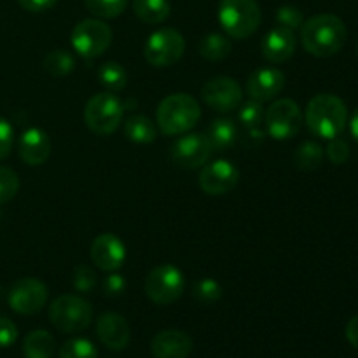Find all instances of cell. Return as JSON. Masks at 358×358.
<instances>
[{"label":"cell","instance_id":"cell-42","mask_svg":"<svg viewBox=\"0 0 358 358\" xmlns=\"http://www.w3.org/2000/svg\"><path fill=\"white\" fill-rule=\"evenodd\" d=\"M350 131H352V136L358 143V108L353 112V117H352V121H350Z\"/></svg>","mask_w":358,"mask_h":358},{"label":"cell","instance_id":"cell-36","mask_svg":"<svg viewBox=\"0 0 358 358\" xmlns=\"http://www.w3.org/2000/svg\"><path fill=\"white\" fill-rule=\"evenodd\" d=\"M325 152H327V157L334 164H345L350 157V147L345 140L336 136V138L331 140Z\"/></svg>","mask_w":358,"mask_h":358},{"label":"cell","instance_id":"cell-37","mask_svg":"<svg viewBox=\"0 0 358 358\" xmlns=\"http://www.w3.org/2000/svg\"><path fill=\"white\" fill-rule=\"evenodd\" d=\"M14 143V129L7 119L0 117V159H6L10 154Z\"/></svg>","mask_w":358,"mask_h":358},{"label":"cell","instance_id":"cell-10","mask_svg":"<svg viewBox=\"0 0 358 358\" xmlns=\"http://www.w3.org/2000/svg\"><path fill=\"white\" fill-rule=\"evenodd\" d=\"M303 110L290 98H280L266 110L264 122L268 135L275 140H290L303 128Z\"/></svg>","mask_w":358,"mask_h":358},{"label":"cell","instance_id":"cell-33","mask_svg":"<svg viewBox=\"0 0 358 358\" xmlns=\"http://www.w3.org/2000/svg\"><path fill=\"white\" fill-rule=\"evenodd\" d=\"M20 191V177L14 170L0 166V205L10 201Z\"/></svg>","mask_w":358,"mask_h":358},{"label":"cell","instance_id":"cell-28","mask_svg":"<svg viewBox=\"0 0 358 358\" xmlns=\"http://www.w3.org/2000/svg\"><path fill=\"white\" fill-rule=\"evenodd\" d=\"M98 80H100L101 86L107 87L110 93H117V91L126 87L128 73H126L124 66L119 65V63L107 62L100 66V70H98Z\"/></svg>","mask_w":358,"mask_h":358},{"label":"cell","instance_id":"cell-3","mask_svg":"<svg viewBox=\"0 0 358 358\" xmlns=\"http://www.w3.org/2000/svg\"><path fill=\"white\" fill-rule=\"evenodd\" d=\"M201 119V107L187 93H173L161 100L156 110V122L168 136L189 133Z\"/></svg>","mask_w":358,"mask_h":358},{"label":"cell","instance_id":"cell-35","mask_svg":"<svg viewBox=\"0 0 358 358\" xmlns=\"http://www.w3.org/2000/svg\"><path fill=\"white\" fill-rule=\"evenodd\" d=\"M73 289L80 294H90L96 287V273L91 266L80 264L73 271Z\"/></svg>","mask_w":358,"mask_h":358},{"label":"cell","instance_id":"cell-13","mask_svg":"<svg viewBox=\"0 0 358 358\" xmlns=\"http://www.w3.org/2000/svg\"><path fill=\"white\" fill-rule=\"evenodd\" d=\"M201 96L210 108L219 112L236 110L243 100V90L231 77H213L203 86Z\"/></svg>","mask_w":358,"mask_h":358},{"label":"cell","instance_id":"cell-26","mask_svg":"<svg viewBox=\"0 0 358 358\" xmlns=\"http://www.w3.org/2000/svg\"><path fill=\"white\" fill-rule=\"evenodd\" d=\"M324 161V149L317 142H303L292 156V163L301 171H315Z\"/></svg>","mask_w":358,"mask_h":358},{"label":"cell","instance_id":"cell-20","mask_svg":"<svg viewBox=\"0 0 358 358\" xmlns=\"http://www.w3.org/2000/svg\"><path fill=\"white\" fill-rule=\"evenodd\" d=\"M150 352L154 358H187L192 352V339L185 332L170 329L154 336Z\"/></svg>","mask_w":358,"mask_h":358},{"label":"cell","instance_id":"cell-6","mask_svg":"<svg viewBox=\"0 0 358 358\" xmlns=\"http://www.w3.org/2000/svg\"><path fill=\"white\" fill-rule=\"evenodd\" d=\"M124 105L110 91H103L90 98L84 108L86 126L96 135H112L121 126Z\"/></svg>","mask_w":358,"mask_h":358},{"label":"cell","instance_id":"cell-22","mask_svg":"<svg viewBox=\"0 0 358 358\" xmlns=\"http://www.w3.org/2000/svg\"><path fill=\"white\" fill-rule=\"evenodd\" d=\"M133 10L136 17L147 24H159L171 14L168 0H133Z\"/></svg>","mask_w":358,"mask_h":358},{"label":"cell","instance_id":"cell-23","mask_svg":"<svg viewBox=\"0 0 358 358\" xmlns=\"http://www.w3.org/2000/svg\"><path fill=\"white\" fill-rule=\"evenodd\" d=\"M56 341L48 331H31L23 341L24 358H52Z\"/></svg>","mask_w":358,"mask_h":358},{"label":"cell","instance_id":"cell-11","mask_svg":"<svg viewBox=\"0 0 358 358\" xmlns=\"http://www.w3.org/2000/svg\"><path fill=\"white\" fill-rule=\"evenodd\" d=\"M171 161L184 170H196L206 164L213 154L208 138L203 133H184L171 145Z\"/></svg>","mask_w":358,"mask_h":358},{"label":"cell","instance_id":"cell-2","mask_svg":"<svg viewBox=\"0 0 358 358\" xmlns=\"http://www.w3.org/2000/svg\"><path fill=\"white\" fill-rule=\"evenodd\" d=\"M306 124L313 135L332 140L343 133L348 122V108L345 101L331 93H320L310 100L306 107Z\"/></svg>","mask_w":358,"mask_h":358},{"label":"cell","instance_id":"cell-16","mask_svg":"<svg viewBox=\"0 0 358 358\" xmlns=\"http://www.w3.org/2000/svg\"><path fill=\"white\" fill-rule=\"evenodd\" d=\"M247 93L250 100L266 103L278 96L285 87V76L282 70L275 66H264L252 72V76L247 80Z\"/></svg>","mask_w":358,"mask_h":358},{"label":"cell","instance_id":"cell-39","mask_svg":"<svg viewBox=\"0 0 358 358\" xmlns=\"http://www.w3.org/2000/svg\"><path fill=\"white\" fill-rule=\"evenodd\" d=\"M17 339V327L9 318L0 317V348L14 345Z\"/></svg>","mask_w":358,"mask_h":358},{"label":"cell","instance_id":"cell-40","mask_svg":"<svg viewBox=\"0 0 358 358\" xmlns=\"http://www.w3.org/2000/svg\"><path fill=\"white\" fill-rule=\"evenodd\" d=\"M24 10L30 13H45L58 3V0H17Z\"/></svg>","mask_w":358,"mask_h":358},{"label":"cell","instance_id":"cell-12","mask_svg":"<svg viewBox=\"0 0 358 358\" xmlns=\"http://www.w3.org/2000/svg\"><path fill=\"white\" fill-rule=\"evenodd\" d=\"M48 287L37 278H21L10 287L7 303L20 315H35L48 303Z\"/></svg>","mask_w":358,"mask_h":358},{"label":"cell","instance_id":"cell-24","mask_svg":"<svg viewBox=\"0 0 358 358\" xmlns=\"http://www.w3.org/2000/svg\"><path fill=\"white\" fill-rule=\"evenodd\" d=\"M124 135L133 143H152L157 136V128L147 115H131L124 122Z\"/></svg>","mask_w":358,"mask_h":358},{"label":"cell","instance_id":"cell-9","mask_svg":"<svg viewBox=\"0 0 358 358\" xmlns=\"http://www.w3.org/2000/svg\"><path fill=\"white\" fill-rule=\"evenodd\" d=\"M73 49L84 58H98L108 49L112 42V30L105 21L87 17L73 27L70 35Z\"/></svg>","mask_w":358,"mask_h":358},{"label":"cell","instance_id":"cell-7","mask_svg":"<svg viewBox=\"0 0 358 358\" xmlns=\"http://www.w3.org/2000/svg\"><path fill=\"white\" fill-rule=\"evenodd\" d=\"M185 52V38L175 28H159L149 35L143 55L149 65L166 69L175 65Z\"/></svg>","mask_w":358,"mask_h":358},{"label":"cell","instance_id":"cell-38","mask_svg":"<svg viewBox=\"0 0 358 358\" xmlns=\"http://www.w3.org/2000/svg\"><path fill=\"white\" fill-rule=\"evenodd\" d=\"M126 290V280L124 276L119 275V273H110L108 276H105L103 280V294L108 297H117L121 294H124Z\"/></svg>","mask_w":358,"mask_h":358},{"label":"cell","instance_id":"cell-18","mask_svg":"<svg viewBox=\"0 0 358 358\" xmlns=\"http://www.w3.org/2000/svg\"><path fill=\"white\" fill-rule=\"evenodd\" d=\"M51 138L41 128H28L20 136V143H17L20 157L28 166H41V164H44L49 159V156H51Z\"/></svg>","mask_w":358,"mask_h":358},{"label":"cell","instance_id":"cell-15","mask_svg":"<svg viewBox=\"0 0 358 358\" xmlns=\"http://www.w3.org/2000/svg\"><path fill=\"white\" fill-rule=\"evenodd\" d=\"M91 261L101 271H117L126 261V245L114 233L98 234L91 245Z\"/></svg>","mask_w":358,"mask_h":358},{"label":"cell","instance_id":"cell-31","mask_svg":"<svg viewBox=\"0 0 358 358\" xmlns=\"http://www.w3.org/2000/svg\"><path fill=\"white\" fill-rule=\"evenodd\" d=\"M192 297L199 304H213L222 297V287L213 278H201L192 285Z\"/></svg>","mask_w":358,"mask_h":358},{"label":"cell","instance_id":"cell-29","mask_svg":"<svg viewBox=\"0 0 358 358\" xmlns=\"http://www.w3.org/2000/svg\"><path fill=\"white\" fill-rule=\"evenodd\" d=\"M98 350L90 339L72 338L59 348V358H96Z\"/></svg>","mask_w":358,"mask_h":358},{"label":"cell","instance_id":"cell-19","mask_svg":"<svg viewBox=\"0 0 358 358\" xmlns=\"http://www.w3.org/2000/svg\"><path fill=\"white\" fill-rule=\"evenodd\" d=\"M261 52L268 62L283 63L296 52V34L283 27H275L264 35Z\"/></svg>","mask_w":358,"mask_h":358},{"label":"cell","instance_id":"cell-8","mask_svg":"<svg viewBox=\"0 0 358 358\" xmlns=\"http://www.w3.org/2000/svg\"><path fill=\"white\" fill-rule=\"evenodd\" d=\"M185 290L184 273L173 264L154 268L145 278V294L157 306H168L180 299Z\"/></svg>","mask_w":358,"mask_h":358},{"label":"cell","instance_id":"cell-21","mask_svg":"<svg viewBox=\"0 0 358 358\" xmlns=\"http://www.w3.org/2000/svg\"><path fill=\"white\" fill-rule=\"evenodd\" d=\"M205 136L208 138L210 147H212L213 152H222V150H227L229 147H233V143L236 142L238 128L236 124H234L233 119H213V121L210 122L208 129H206Z\"/></svg>","mask_w":358,"mask_h":358},{"label":"cell","instance_id":"cell-1","mask_svg":"<svg viewBox=\"0 0 358 358\" xmlns=\"http://www.w3.org/2000/svg\"><path fill=\"white\" fill-rule=\"evenodd\" d=\"M346 24L334 14H317L301 27V44L317 58H327L341 51L346 42Z\"/></svg>","mask_w":358,"mask_h":358},{"label":"cell","instance_id":"cell-25","mask_svg":"<svg viewBox=\"0 0 358 358\" xmlns=\"http://www.w3.org/2000/svg\"><path fill=\"white\" fill-rule=\"evenodd\" d=\"M231 49H233V44H231L229 37L224 34H217V31L205 35L198 45L199 55L210 62H220V59L227 58Z\"/></svg>","mask_w":358,"mask_h":358},{"label":"cell","instance_id":"cell-32","mask_svg":"<svg viewBox=\"0 0 358 358\" xmlns=\"http://www.w3.org/2000/svg\"><path fill=\"white\" fill-rule=\"evenodd\" d=\"M264 114L266 112L264 108H262V103L250 100L238 108V121H240L247 129L259 128L261 122H264Z\"/></svg>","mask_w":358,"mask_h":358},{"label":"cell","instance_id":"cell-30","mask_svg":"<svg viewBox=\"0 0 358 358\" xmlns=\"http://www.w3.org/2000/svg\"><path fill=\"white\" fill-rule=\"evenodd\" d=\"M87 10L101 20L117 17L128 7V0H84Z\"/></svg>","mask_w":358,"mask_h":358},{"label":"cell","instance_id":"cell-4","mask_svg":"<svg viewBox=\"0 0 358 358\" xmlns=\"http://www.w3.org/2000/svg\"><path fill=\"white\" fill-rule=\"evenodd\" d=\"M217 17L227 37L243 41L257 31L262 14L257 0H220Z\"/></svg>","mask_w":358,"mask_h":358},{"label":"cell","instance_id":"cell-17","mask_svg":"<svg viewBox=\"0 0 358 358\" xmlns=\"http://www.w3.org/2000/svg\"><path fill=\"white\" fill-rule=\"evenodd\" d=\"M96 336L101 345L107 346L108 350H124L129 345L131 331H129L128 320L119 313H103L96 320Z\"/></svg>","mask_w":358,"mask_h":358},{"label":"cell","instance_id":"cell-5","mask_svg":"<svg viewBox=\"0 0 358 358\" xmlns=\"http://www.w3.org/2000/svg\"><path fill=\"white\" fill-rule=\"evenodd\" d=\"M49 320L52 327L65 334L86 331L93 322V308L80 296L65 294L52 301L49 308Z\"/></svg>","mask_w":358,"mask_h":358},{"label":"cell","instance_id":"cell-43","mask_svg":"<svg viewBox=\"0 0 358 358\" xmlns=\"http://www.w3.org/2000/svg\"><path fill=\"white\" fill-rule=\"evenodd\" d=\"M357 56H358V45H357Z\"/></svg>","mask_w":358,"mask_h":358},{"label":"cell","instance_id":"cell-34","mask_svg":"<svg viewBox=\"0 0 358 358\" xmlns=\"http://www.w3.org/2000/svg\"><path fill=\"white\" fill-rule=\"evenodd\" d=\"M275 20L278 23V27L287 28L290 31L301 30L304 23V16L297 7L294 6H282L275 14Z\"/></svg>","mask_w":358,"mask_h":358},{"label":"cell","instance_id":"cell-41","mask_svg":"<svg viewBox=\"0 0 358 358\" xmlns=\"http://www.w3.org/2000/svg\"><path fill=\"white\" fill-rule=\"evenodd\" d=\"M346 339H348L353 348L358 350V315H355L346 325Z\"/></svg>","mask_w":358,"mask_h":358},{"label":"cell","instance_id":"cell-14","mask_svg":"<svg viewBox=\"0 0 358 358\" xmlns=\"http://www.w3.org/2000/svg\"><path fill=\"white\" fill-rule=\"evenodd\" d=\"M240 182V171L231 161L217 159L203 166L199 173V187L210 196H222L233 191Z\"/></svg>","mask_w":358,"mask_h":358},{"label":"cell","instance_id":"cell-27","mask_svg":"<svg viewBox=\"0 0 358 358\" xmlns=\"http://www.w3.org/2000/svg\"><path fill=\"white\" fill-rule=\"evenodd\" d=\"M42 65H44V70L49 76L65 77L76 69V58L66 49H55V51H49L45 55Z\"/></svg>","mask_w":358,"mask_h":358}]
</instances>
